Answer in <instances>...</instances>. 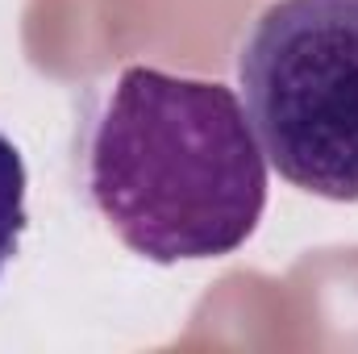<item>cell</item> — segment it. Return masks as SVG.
Returning <instances> with one entry per match:
<instances>
[{
  "mask_svg": "<svg viewBox=\"0 0 358 354\" xmlns=\"http://www.w3.org/2000/svg\"><path fill=\"white\" fill-rule=\"evenodd\" d=\"M84 187L134 255L204 263L255 238L267 155L234 88L134 63L88 125Z\"/></svg>",
  "mask_w": 358,
  "mask_h": 354,
  "instance_id": "6da1fadb",
  "label": "cell"
},
{
  "mask_svg": "<svg viewBox=\"0 0 358 354\" xmlns=\"http://www.w3.org/2000/svg\"><path fill=\"white\" fill-rule=\"evenodd\" d=\"M238 88L292 187L358 200V0H271L238 46Z\"/></svg>",
  "mask_w": 358,
  "mask_h": 354,
  "instance_id": "7a4b0ae2",
  "label": "cell"
},
{
  "mask_svg": "<svg viewBox=\"0 0 358 354\" xmlns=\"http://www.w3.org/2000/svg\"><path fill=\"white\" fill-rule=\"evenodd\" d=\"M25 187H29L25 159L13 146V138L0 134V275H4L8 259L17 255L25 221H29V213H25Z\"/></svg>",
  "mask_w": 358,
  "mask_h": 354,
  "instance_id": "3957f363",
  "label": "cell"
}]
</instances>
